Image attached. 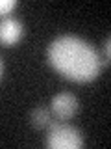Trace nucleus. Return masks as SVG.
<instances>
[{
  "label": "nucleus",
  "mask_w": 111,
  "mask_h": 149,
  "mask_svg": "<svg viewBox=\"0 0 111 149\" xmlns=\"http://www.w3.org/2000/svg\"><path fill=\"white\" fill-rule=\"evenodd\" d=\"M46 60L56 73L80 84L95 80L102 69V60L96 49L72 34L56 37L48 45Z\"/></svg>",
  "instance_id": "1"
},
{
  "label": "nucleus",
  "mask_w": 111,
  "mask_h": 149,
  "mask_svg": "<svg viewBox=\"0 0 111 149\" xmlns=\"http://www.w3.org/2000/svg\"><path fill=\"white\" fill-rule=\"evenodd\" d=\"M45 146L48 149H80L83 147V136L80 129L65 121H52L48 125Z\"/></svg>",
  "instance_id": "2"
},
{
  "label": "nucleus",
  "mask_w": 111,
  "mask_h": 149,
  "mask_svg": "<svg viewBox=\"0 0 111 149\" xmlns=\"http://www.w3.org/2000/svg\"><path fill=\"white\" fill-rule=\"evenodd\" d=\"M78 108H80V101L78 97L71 91H61L58 95L52 97V102H50V112L56 119L59 121H67L76 116Z\"/></svg>",
  "instance_id": "3"
},
{
  "label": "nucleus",
  "mask_w": 111,
  "mask_h": 149,
  "mask_svg": "<svg viewBox=\"0 0 111 149\" xmlns=\"http://www.w3.org/2000/svg\"><path fill=\"white\" fill-rule=\"evenodd\" d=\"M24 26L15 17H4L0 19V45L2 47H13L22 39Z\"/></svg>",
  "instance_id": "4"
},
{
  "label": "nucleus",
  "mask_w": 111,
  "mask_h": 149,
  "mask_svg": "<svg viewBox=\"0 0 111 149\" xmlns=\"http://www.w3.org/2000/svg\"><path fill=\"white\" fill-rule=\"evenodd\" d=\"M30 123L35 129H48V125L52 123V112L45 106H35L30 112Z\"/></svg>",
  "instance_id": "5"
},
{
  "label": "nucleus",
  "mask_w": 111,
  "mask_h": 149,
  "mask_svg": "<svg viewBox=\"0 0 111 149\" xmlns=\"http://www.w3.org/2000/svg\"><path fill=\"white\" fill-rule=\"evenodd\" d=\"M17 6V0H0V15H8Z\"/></svg>",
  "instance_id": "6"
},
{
  "label": "nucleus",
  "mask_w": 111,
  "mask_h": 149,
  "mask_svg": "<svg viewBox=\"0 0 111 149\" xmlns=\"http://www.w3.org/2000/svg\"><path fill=\"white\" fill-rule=\"evenodd\" d=\"M109 45H111V37L108 36V37L104 39V60H102V63H104V65H108V63H109V58H111Z\"/></svg>",
  "instance_id": "7"
},
{
  "label": "nucleus",
  "mask_w": 111,
  "mask_h": 149,
  "mask_svg": "<svg viewBox=\"0 0 111 149\" xmlns=\"http://www.w3.org/2000/svg\"><path fill=\"white\" fill-rule=\"evenodd\" d=\"M2 74H4V60L0 56V80H2Z\"/></svg>",
  "instance_id": "8"
}]
</instances>
